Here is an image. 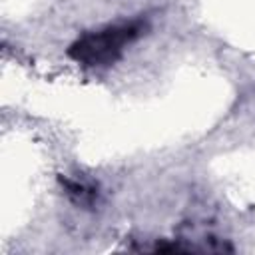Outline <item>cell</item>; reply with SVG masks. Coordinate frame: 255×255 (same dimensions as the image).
<instances>
[{
	"label": "cell",
	"mask_w": 255,
	"mask_h": 255,
	"mask_svg": "<svg viewBox=\"0 0 255 255\" xmlns=\"http://www.w3.org/2000/svg\"><path fill=\"white\" fill-rule=\"evenodd\" d=\"M147 30V22L141 18L129 22H118L92 30L74 40L68 48V56L84 66H112L124 50L135 42Z\"/></svg>",
	"instance_id": "obj_1"
},
{
	"label": "cell",
	"mask_w": 255,
	"mask_h": 255,
	"mask_svg": "<svg viewBox=\"0 0 255 255\" xmlns=\"http://www.w3.org/2000/svg\"><path fill=\"white\" fill-rule=\"evenodd\" d=\"M60 183L66 187V193L68 197L78 203V205H92L98 197V191L90 185H84L80 181H72V179H66V177H60Z\"/></svg>",
	"instance_id": "obj_2"
}]
</instances>
